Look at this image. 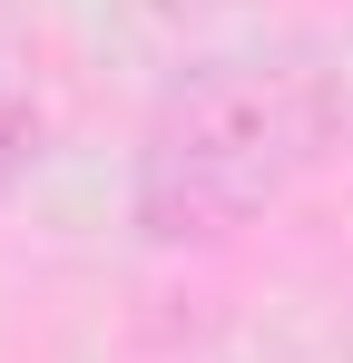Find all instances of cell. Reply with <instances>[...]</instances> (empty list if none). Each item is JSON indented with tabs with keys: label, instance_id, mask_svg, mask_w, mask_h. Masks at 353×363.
<instances>
[{
	"label": "cell",
	"instance_id": "2",
	"mask_svg": "<svg viewBox=\"0 0 353 363\" xmlns=\"http://www.w3.org/2000/svg\"><path fill=\"white\" fill-rule=\"evenodd\" d=\"M30 147H40V99H30V69H20V50L0 40V186L30 167Z\"/></svg>",
	"mask_w": 353,
	"mask_h": 363
},
{
	"label": "cell",
	"instance_id": "1",
	"mask_svg": "<svg viewBox=\"0 0 353 363\" xmlns=\"http://www.w3.org/2000/svg\"><path fill=\"white\" fill-rule=\"evenodd\" d=\"M334 138H344V89L324 60L304 50L196 60L138 128L128 216L147 245H226L265 206H285Z\"/></svg>",
	"mask_w": 353,
	"mask_h": 363
},
{
	"label": "cell",
	"instance_id": "3",
	"mask_svg": "<svg viewBox=\"0 0 353 363\" xmlns=\"http://www.w3.org/2000/svg\"><path fill=\"white\" fill-rule=\"evenodd\" d=\"M157 20H206V10H235V0H147Z\"/></svg>",
	"mask_w": 353,
	"mask_h": 363
}]
</instances>
